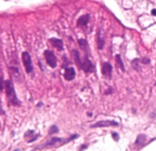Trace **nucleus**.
Segmentation results:
<instances>
[{"mask_svg": "<svg viewBox=\"0 0 156 151\" xmlns=\"http://www.w3.org/2000/svg\"><path fill=\"white\" fill-rule=\"evenodd\" d=\"M5 88H6V94H7V98L8 101L9 103V105L12 106H20L21 102L19 101L14 87L12 85V83L10 82V80H6L5 81Z\"/></svg>", "mask_w": 156, "mask_h": 151, "instance_id": "1", "label": "nucleus"}, {"mask_svg": "<svg viewBox=\"0 0 156 151\" xmlns=\"http://www.w3.org/2000/svg\"><path fill=\"white\" fill-rule=\"evenodd\" d=\"M22 61L24 63V66L25 68V71L27 74H30L33 71V64H32V60L28 52L25 51L22 53Z\"/></svg>", "mask_w": 156, "mask_h": 151, "instance_id": "2", "label": "nucleus"}, {"mask_svg": "<svg viewBox=\"0 0 156 151\" xmlns=\"http://www.w3.org/2000/svg\"><path fill=\"white\" fill-rule=\"evenodd\" d=\"M44 57H45V60H46L47 64H48L50 67L55 68V67L57 66V57H56V55L54 54L53 51L45 50V51H44Z\"/></svg>", "mask_w": 156, "mask_h": 151, "instance_id": "3", "label": "nucleus"}, {"mask_svg": "<svg viewBox=\"0 0 156 151\" xmlns=\"http://www.w3.org/2000/svg\"><path fill=\"white\" fill-rule=\"evenodd\" d=\"M119 123L116 121H109V120H103V121H98L97 123L93 124L91 128H107V127H118Z\"/></svg>", "mask_w": 156, "mask_h": 151, "instance_id": "4", "label": "nucleus"}, {"mask_svg": "<svg viewBox=\"0 0 156 151\" xmlns=\"http://www.w3.org/2000/svg\"><path fill=\"white\" fill-rule=\"evenodd\" d=\"M82 69L86 72V73H91L95 70V67L93 65V63L90 62V60L86 57L85 60L83 61V66H82Z\"/></svg>", "mask_w": 156, "mask_h": 151, "instance_id": "5", "label": "nucleus"}, {"mask_svg": "<svg viewBox=\"0 0 156 151\" xmlns=\"http://www.w3.org/2000/svg\"><path fill=\"white\" fill-rule=\"evenodd\" d=\"M102 74L107 78L112 76V65L109 62H103L102 65Z\"/></svg>", "mask_w": 156, "mask_h": 151, "instance_id": "6", "label": "nucleus"}, {"mask_svg": "<svg viewBox=\"0 0 156 151\" xmlns=\"http://www.w3.org/2000/svg\"><path fill=\"white\" fill-rule=\"evenodd\" d=\"M64 77L66 80L68 81H71L73 80L74 77H75V70L73 68V67H69L65 70V73H64Z\"/></svg>", "mask_w": 156, "mask_h": 151, "instance_id": "7", "label": "nucleus"}, {"mask_svg": "<svg viewBox=\"0 0 156 151\" xmlns=\"http://www.w3.org/2000/svg\"><path fill=\"white\" fill-rule=\"evenodd\" d=\"M50 43L52 44V45L54 47H56L57 50L61 51L63 50V42L60 39H57V38H51L50 39Z\"/></svg>", "mask_w": 156, "mask_h": 151, "instance_id": "8", "label": "nucleus"}, {"mask_svg": "<svg viewBox=\"0 0 156 151\" xmlns=\"http://www.w3.org/2000/svg\"><path fill=\"white\" fill-rule=\"evenodd\" d=\"M72 54H73V57H74V62H76L77 66L79 67V68L82 69V66H83V61H82L81 58H80V54H79L78 50L74 49V50L72 51Z\"/></svg>", "mask_w": 156, "mask_h": 151, "instance_id": "9", "label": "nucleus"}, {"mask_svg": "<svg viewBox=\"0 0 156 151\" xmlns=\"http://www.w3.org/2000/svg\"><path fill=\"white\" fill-rule=\"evenodd\" d=\"M63 143V140L61 138H53L52 140H50L48 143H46L44 145V147H55V146H57L58 144H62Z\"/></svg>", "mask_w": 156, "mask_h": 151, "instance_id": "10", "label": "nucleus"}, {"mask_svg": "<svg viewBox=\"0 0 156 151\" xmlns=\"http://www.w3.org/2000/svg\"><path fill=\"white\" fill-rule=\"evenodd\" d=\"M88 21H89V15H83V16H81L77 21L78 27H86L87 25Z\"/></svg>", "mask_w": 156, "mask_h": 151, "instance_id": "11", "label": "nucleus"}, {"mask_svg": "<svg viewBox=\"0 0 156 151\" xmlns=\"http://www.w3.org/2000/svg\"><path fill=\"white\" fill-rule=\"evenodd\" d=\"M97 45H98L99 49H103V45H104V41H103V38L101 36V30L100 29L97 32Z\"/></svg>", "mask_w": 156, "mask_h": 151, "instance_id": "12", "label": "nucleus"}, {"mask_svg": "<svg viewBox=\"0 0 156 151\" xmlns=\"http://www.w3.org/2000/svg\"><path fill=\"white\" fill-rule=\"evenodd\" d=\"M10 71L12 72V76H14L15 79H17V81H20V77H21V74H20V70L17 67H10L9 68Z\"/></svg>", "mask_w": 156, "mask_h": 151, "instance_id": "13", "label": "nucleus"}, {"mask_svg": "<svg viewBox=\"0 0 156 151\" xmlns=\"http://www.w3.org/2000/svg\"><path fill=\"white\" fill-rule=\"evenodd\" d=\"M78 44H79L80 47L82 48V50H84V51L86 52V49H87V47H88V44H87L86 40H85V39H80V40L78 41Z\"/></svg>", "mask_w": 156, "mask_h": 151, "instance_id": "14", "label": "nucleus"}, {"mask_svg": "<svg viewBox=\"0 0 156 151\" xmlns=\"http://www.w3.org/2000/svg\"><path fill=\"white\" fill-rule=\"evenodd\" d=\"M145 141H146V135L145 134H140V135H138V137L136 139V145L141 147V146H143Z\"/></svg>", "mask_w": 156, "mask_h": 151, "instance_id": "15", "label": "nucleus"}, {"mask_svg": "<svg viewBox=\"0 0 156 151\" xmlns=\"http://www.w3.org/2000/svg\"><path fill=\"white\" fill-rule=\"evenodd\" d=\"M116 60H117V63L119 64V66L120 67V69L122 71H125V68H124V65H123V62L121 61V58H120V55H117L116 57Z\"/></svg>", "mask_w": 156, "mask_h": 151, "instance_id": "16", "label": "nucleus"}, {"mask_svg": "<svg viewBox=\"0 0 156 151\" xmlns=\"http://www.w3.org/2000/svg\"><path fill=\"white\" fill-rule=\"evenodd\" d=\"M58 128L57 126H52L50 129H49V134H55V133H57L58 132Z\"/></svg>", "mask_w": 156, "mask_h": 151, "instance_id": "17", "label": "nucleus"}, {"mask_svg": "<svg viewBox=\"0 0 156 151\" xmlns=\"http://www.w3.org/2000/svg\"><path fill=\"white\" fill-rule=\"evenodd\" d=\"M138 62H140L138 59H135L133 62H132V64H133V67L135 69V70H137V71H139L140 70V68L137 66V63H138Z\"/></svg>", "mask_w": 156, "mask_h": 151, "instance_id": "18", "label": "nucleus"}, {"mask_svg": "<svg viewBox=\"0 0 156 151\" xmlns=\"http://www.w3.org/2000/svg\"><path fill=\"white\" fill-rule=\"evenodd\" d=\"M112 137H113V139L115 141H119V134L117 132H112Z\"/></svg>", "mask_w": 156, "mask_h": 151, "instance_id": "19", "label": "nucleus"}, {"mask_svg": "<svg viewBox=\"0 0 156 151\" xmlns=\"http://www.w3.org/2000/svg\"><path fill=\"white\" fill-rule=\"evenodd\" d=\"M4 84H5V81L3 80V77L0 76V91H3V89H4Z\"/></svg>", "mask_w": 156, "mask_h": 151, "instance_id": "20", "label": "nucleus"}, {"mask_svg": "<svg viewBox=\"0 0 156 151\" xmlns=\"http://www.w3.org/2000/svg\"><path fill=\"white\" fill-rule=\"evenodd\" d=\"M141 62L144 63V64H147V63H150V60L148 59V58H143L142 60H141Z\"/></svg>", "mask_w": 156, "mask_h": 151, "instance_id": "21", "label": "nucleus"}, {"mask_svg": "<svg viewBox=\"0 0 156 151\" xmlns=\"http://www.w3.org/2000/svg\"><path fill=\"white\" fill-rule=\"evenodd\" d=\"M86 147H87V146L86 145H83L81 147H80V149H79V151H83V150H85L86 149Z\"/></svg>", "mask_w": 156, "mask_h": 151, "instance_id": "22", "label": "nucleus"}, {"mask_svg": "<svg viewBox=\"0 0 156 151\" xmlns=\"http://www.w3.org/2000/svg\"><path fill=\"white\" fill-rule=\"evenodd\" d=\"M152 15H154V16H156V9H155L152 10Z\"/></svg>", "mask_w": 156, "mask_h": 151, "instance_id": "23", "label": "nucleus"}]
</instances>
